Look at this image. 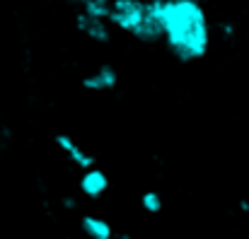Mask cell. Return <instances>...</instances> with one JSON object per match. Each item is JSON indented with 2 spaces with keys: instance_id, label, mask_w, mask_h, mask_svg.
Returning a JSON list of instances; mask_svg holds the SVG:
<instances>
[{
  "instance_id": "cell-1",
  "label": "cell",
  "mask_w": 249,
  "mask_h": 239,
  "mask_svg": "<svg viewBox=\"0 0 249 239\" xmlns=\"http://www.w3.org/2000/svg\"><path fill=\"white\" fill-rule=\"evenodd\" d=\"M158 24L179 61H198L208 51V19L196 0H153Z\"/></svg>"
},
{
  "instance_id": "cell-2",
  "label": "cell",
  "mask_w": 249,
  "mask_h": 239,
  "mask_svg": "<svg viewBox=\"0 0 249 239\" xmlns=\"http://www.w3.org/2000/svg\"><path fill=\"white\" fill-rule=\"evenodd\" d=\"M109 22H114L119 29L133 34L141 41H155L162 36V29L150 2L143 0H111Z\"/></svg>"
},
{
  "instance_id": "cell-3",
  "label": "cell",
  "mask_w": 249,
  "mask_h": 239,
  "mask_svg": "<svg viewBox=\"0 0 249 239\" xmlns=\"http://www.w3.org/2000/svg\"><path fill=\"white\" fill-rule=\"evenodd\" d=\"M53 145L66 155V157L71 159V164H75L78 169H92L94 167V157L85 150L83 145H78V140L75 138H71L68 133H56V138H53Z\"/></svg>"
},
{
  "instance_id": "cell-4",
  "label": "cell",
  "mask_w": 249,
  "mask_h": 239,
  "mask_svg": "<svg viewBox=\"0 0 249 239\" xmlns=\"http://www.w3.org/2000/svg\"><path fill=\"white\" fill-rule=\"evenodd\" d=\"M116 85H119V73L111 66H99L94 73L83 78V87L87 92H111Z\"/></svg>"
},
{
  "instance_id": "cell-5",
  "label": "cell",
  "mask_w": 249,
  "mask_h": 239,
  "mask_svg": "<svg viewBox=\"0 0 249 239\" xmlns=\"http://www.w3.org/2000/svg\"><path fill=\"white\" fill-rule=\"evenodd\" d=\"M80 191H83L87 198H92V201L102 198L109 191V176L102 169H97V167L85 169L83 176H80Z\"/></svg>"
},
{
  "instance_id": "cell-6",
  "label": "cell",
  "mask_w": 249,
  "mask_h": 239,
  "mask_svg": "<svg viewBox=\"0 0 249 239\" xmlns=\"http://www.w3.org/2000/svg\"><path fill=\"white\" fill-rule=\"evenodd\" d=\"M78 29L83 32L89 41H97V44H107L109 41V27H107V19H97V17H89L80 12L78 19H75Z\"/></svg>"
},
{
  "instance_id": "cell-7",
  "label": "cell",
  "mask_w": 249,
  "mask_h": 239,
  "mask_svg": "<svg viewBox=\"0 0 249 239\" xmlns=\"http://www.w3.org/2000/svg\"><path fill=\"white\" fill-rule=\"evenodd\" d=\"M80 227H83V232L89 239H114V230H111V225H109L104 218H97V215H83Z\"/></svg>"
},
{
  "instance_id": "cell-8",
  "label": "cell",
  "mask_w": 249,
  "mask_h": 239,
  "mask_svg": "<svg viewBox=\"0 0 249 239\" xmlns=\"http://www.w3.org/2000/svg\"><path fill=\"white\" fill-rule=\"evenodd\" d=\"M83 7L85 15L97 17V19H109V12H111V2L109 0H85Z\"/></svg>"
},
{
  "instance_id": "cell-9",
  "label": "cell",
  "mask_w": 249,
  "mask_h": 239,
  "mask_svg": "<svg viewBox=\"0 0 249 239\" xmlns=\"http://www.w3.org/2000/svg\"><path fill=\"white\" fill-rule=\"evenodd\" d=\"M141 205H143V210L145 213H150V215H158V213H162V196L158 193V191H145L143 196H141Z\"/></svg>"
},
{
  "instance_id": "cell-10",
  "label": "cell",
  "mask_w": 249,
  "mask_h": 239,
  "mask_svg": "<svg viewBox=\"0 0 249 239\" xmlns=\"http://www.w3.org/2000/svg\"><path fill=\"white\" fill-rule=\"evenodd\" d=\"M2 148H5V145H2V140H0V155H2Z\"/></svg>"
},
{
  "instance_id": "cell-11",
  "label": "cell",
  "mask_w": 249,
  "mask_h": 239,
  "mask_svg": "<svg viewBox=\"0 0 249 239\" xmlns=\"http://www.w3.org/2000/svg\"><path fill=\"white\" fill-rule=\"evenodd\" d=\"M71 2H80V5H83V2H85V0H71Z\"/></svg>"
}]
</instances>
